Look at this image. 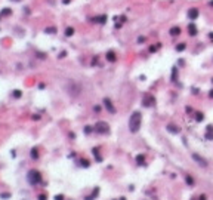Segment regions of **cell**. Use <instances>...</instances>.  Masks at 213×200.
Segmentation results:
<instances>
[{
    "label": "cell",
    "instance_id": "3957f363",
    "mask_svg": "<svg viewBox=\"0 0 213 200\" xmlns=\"http://www.w3.org/2000/svg\"><path fill=\"white\" fill-rule=\"evenodd\" d=\"M93 130L96 134H101V135H105V134H110V126L106 122H98V123L93 126Z\"/></svg>",
    "mask_w": 213,
    "mask_h": 200
},
{
    "label": "cell",
    "instance_id": "ffe728a7",
    "mask_svg": "<svg viewBox=\"0 0 213 200\" xmlns=\"http://www.w3.org/2000/svg\"><path fill=\"white\" fill-rule=\"evenodd\" d=\"M197 116H195V120L197 122H203L204 120V116H203V113H195Z\"/></svg>",
    "mask_w": 213,
    "mask_h": 200
},
{
    "label": "cell",
    "instance_id": "9c48e42d",
    "mask_svg": "<svg viewBox=\"0 0 213 200\" xmlns=\"http://www.w3.org/2000/svg\"><path fill=\"white\" fill-rule=\"evenodd\" d=\"M155 102V99H154V96H151V95H145V99H144V105L145 107H151Z\"/></svg>",
    "mask_w": 213,
    "mask_h": 200
},
{
    "label": "cell",
    "instance_id": "cb8c5ba5",
    "mask_svg": "<svg viewBox=\"0 0 213 200\" xmlns=\"http://www.w3.org/2000/svg\"><path fill=\"white\" fill-rule=\"evenodd\" d=\"M9 13H11V9H5V11H2L0 16H5V15H9Z\"/></svg>",
    "mask_w": 213,
    "mask_h": 200
},
{
    "label": "cell",
    "instance_id": "1f68e13d",
    "mask_svg": "<svg viewBox=\"0 0 213 200\" xmlns=\"http://www.w3.org/2000/svg\"><path fill=\"white\" fill-rule=\"evenodd\" d=\"M209 96H210V98H213V89H212V90H210V94H209Z\"/></svg>",
    "mask_w": 213,
    "mask_h": 200
},
{
    "label": "cell",
    "instance_id": "7c38bea8",
    "mask_svg": "<svg viewBox=\"0 0 213 200\" xmlns=\"http://www.w3.org/2000/svg\"><path fill=\"white\" fill-rule=\"evenodd\" d=\"M93 21H95V22H99V24H105V21H106V15H102V16H96V18H93Z\"/></svg>",
    "mask_w": 213,
    "mask_h": 200
},
{
    "label": "cell",
    "instance_id": "8992f818",
    "mask_svg": "<svg viewBox=\"0 0 213 200\" xmlns=\"http://www.w3.org/2000/svg\"><path fill=\"white\" fill-rule=\"evenodd\" d=\"M166 129L169 130L170 134H175V135H177V134L181 132V128H177L176 124H173V123H169L167 126H166Z\"/></svg>",
    "mask_w": 213,
    "mask_h": 200
},
{
    "label": "cell",
    "instance_id": "5bb4252c",
    "mask_svg": "<svg viewBox=\"0 0 213 200\" xmlns=\"http://www.w3.org/2000/svg\"><path fill=\"white\" fill-rule=\"evenodd\" d=\"M30 156H31V159H33V160L39 159V151H37V148H33V150H31V153H30Z\"/></svg>",
    "mask_w": 213,
    "mask_h": 200
},
{
    "label": "cell",
    "instance_id": "7402d4cb",
    "mask_svg": "<svg viewBox=\"0 0 213 200\" xmlns=\"http://www.w3.org/2000/svg\"><path fill=\"white\" fill-rule=\"evenodd\" d=\"M56 30H55V27H49V28H46V33H49V34H53Z\"/></svg>",
    "mask_w": 213,
    "mask_h": 200
},
{
    "label": "cell",
    "instance_id": "ba28073f",
    "mask_svg": "<svg viewBox=\"0 0 213 200\" xmlns=\"http://www.w3.org/2000/svg\"><path fill=\"white\" fill-rule=\"evenodd\" d=\"M104 105H105V108H106V110H108L110 113H111V114H114V113H116V108H114L112 102L108 99V98H105V99H104Z\"/></svg>",
    "mask_w": 213,
    "mask_h": 200
},
{
    "label": "cell",
    "instance_id": "83f0119b",
    "mask_svg": "<svg viewBox=\"0 0 213 200\" xmlns=\"http://www.w3.org/2000/svg\"><path fill=\"white\" fill-rule=\"evenodd\" d=\"M92 130H93V128H90V126H87V128L84 129V132H86V134H89V132H92Z\"/></svg>",
    "mask_w": 213,
    "mask_h": 200
},
{
    "label": "cell",
    "instance_id": "d6a6232c",
    "mask_svg": "<svg viewBox=\"0 0 213 200\" xmlns=\"http://www.w3.org/2000/svg\"><path fill=\"white\" fill-rule=\"evenodd\" d=\"M209 37H210V39L213 40V33H210V34H209Z\"/></svg>",
    "mask_w": 213,
    "mask_h": 200
},
{
    "label": "cell",
    "instance_id": "52a82bcc",
    "mask_svg": "<svg viewBox=\"0 0 213 200\" xmlns=\"http://www.w3.org/2000/svg\"><path fill=\"white\" fill-rule=\"evenodd\" d=\"M204 138H206V139H209V141H212V139H213V126H212V124H207Z\"/></svg>",
    "mask_w": 213,
    "mask_h": 200
},
{
    "label": "cell",
    "instance_id": "8fae6325",
    "mask_svg": "<svg viewBox=\"0 0 213 200\" xmlns=\"http://www.w3.org/2000/svg\"><path fill=\"white\" fill-rule=\"evenodd\" d=\"M106 59L110 62H116L117 61V56H116V53L112 52V51H110V52H106Z\"/></svg>",
    "mask_w": 213,
    "mask_h": 200
},
{
    "label": "cell",
    "instance_id": "d6986e66",
    "mask_svg": "<svg viewBox=\"0 0 213 200\" xmlns=\"http://www.w3.org/2000/svg\"><path fill=\"white\" fill-rule=\"evenodd\" d=\"M74 34V28H73V27H68V28L65 30V36H67V37H70V36H73Z\"/></svg>",
    "mask_w": 213,
    "mask_h": 200
},
{
    "label": "cell",
    "instance_id": "7a4b0ae2",
    "mask_svg": "<svg viewBox=\"0 0 213 200\" xmlns=\"http://www.w3.org/2000/svg\"><path fill=\"white\" fill-rule=\"evenodd\" d=\"M27 179H28L30 185H39V184L41 182V173L39 171H30L28 173H27Z\"/></svg>",
    "mask_w": 213,
    "mask_h": 200
},
{
    "label": "cell",
    "instance_id": "4316f807",
    "mask_svg": "<svg viewBox=\"0 0 213 200\" xmlns=\"http://www.w3.org/2000/svg\"><path fill=\"white\" fill-rule=\"evenodd\" d=\"M55 200H64V196H62V194H58V196H55Z\"/></svg>",
    "mask_w": 213,
    "mask_h": 200
},
{
    "label": "cell",
    "instance_id": "e575fe53",
    "mask_svg": "<svg viewBox=\"0 0 213 200\" xmlns=\"http://www.w3.org/2000/svg\"><path fill=\"white\" fill-rule=\"evenodd\" d=\"M16 2H19V0H16Z\"/></svg>",
    "mask_w": 213,
    "mask_h": 200
},
{
    "label": "cell",
    "instance_id": "5b68a950",
    "mask_svg": "<svg viewBox=\"0 0 213 200\" xmlns=\"http://www.w3.org/2000/svg\"><path fill=\"white\" fill-rule=\"evenodd\" d=\"M188 18L191 19V21H195L197 18H198V9L197 7H191L188 11Z\"/></svg>",
    "mask_w": 213,
    "mask_h": 200
},
{
    "label": "cell",
    "instance_id": "9a60e30c",
    "mask_svg": "<svg viewBox=\"0 0 213 200\" xmlns=\"http://www.w3.org/2000/svg\"><path fill=\"white\" fill-rule=\"evenodd\" d=\"M136 163H138V165H144V163H145V156H142V154L136 156Z\"/></svg>",
    "mask_w": 213,
    "mask_h": 200
},
{
    "label": "cell",
    "instance_id": "603a6c76",
    "mask_svg": "<svg viewBox=\"0 0 213 200\" xmlns=\"http://www.w3.org/2000/svg\"><path fill=\"white\" fill-rule=\"evenodd\" d=\"M183 49H185V43H181L179 46H176V51H177V52H181V51H183Z\"/></svg>",
    "mask_w": 213,
    "mask_h": 200
},
{
    "label": "cell",
    "instance_id": "484cf974",
    "mask_svg": "<svg viewBox=\"0 0 213 200\" xmlns=\"http://www.w3.org/2000/svg\"><path fill=\"white\" fill-rule=\"evenodd\" d=\"M80 162H82L80 165H82V166H84V168H87V166H89V162H87V160H80Z\"/></svg>",
    "mask_w": 213,
    "mask_h": 200
},
{
    "label": "cell",
    "instance_id": "e0dca14e",
    "mask_svg": "<svg viewBox=\"0 0 213 200\" xmlns=\"http://www.w3.org/2000/svg\"><path fill=\"white\" fill-rule=\"evenodd\" d=\"M98 193H99V188H96V190H95V191H93V193H92L90 196H87V197H86V200H93V199H96Z\"/></svg>",
    "mask_w": 213,
    "mask_h": 200
},
{
    "label": "cell",
    "instance_id": "ac0fdd59",
    "mask_svg": "<svg viewBox=\"0 0 213 200\" xmlns=\"http://www.w3.org/2000/svg\"><path fill=\"white\" fill-rule=\"evenodd\" d=\"M185 181H187V184H188L189 187H192V185H194V179H192V177H189V175H187V177H185Z\"/></svg>",
    "mask_w": 213,
    "mask_h": 200
},
{
    "label": "cell",
    "instance_id": "d4e9b609",
    "mask_svg": "<svg viewBox=\"0 0 213 200\" xmlns=\"http://www.w3.org/2000/svg\"><path fill=\"white\" fill-rule=\"evenodd\" d=\"M0 197H2V199H9L11 194H9V193H3V194H0Z\"/></svg>",
    "mask_w": 213,
    "mask_h": 200
},
{
    "label": "cell",
    "instance_id": "4fadbf2b",
    "mask_svg": "<svg viewBox=\"0 0 213 200\" xmlns=\"http://www.w3.org/2000/svg\"><path fill=\"white\" fill-rule=\"evenodd\" d=\"M181 34V28L179 27H172L170 28V36H179Z\"/></svg>",
    "mask_w": 213,
    "mask_h": 200
},
{
    "label": "cell",
    "instance_id": "44dd1931",
    "mask_svg": "<svg viewBox=\"0 0 213 200\" xmlns=\"http://www.w3.org/2000/svg\"><path fill=\"white\" fill-rule=\"evenodd\" d=\"M21 95H22V92H21V90H15V92H13V98H21Z\"/></svg>",
    "mask_w": 213,
    "mask_h": 200
},
{
    "label": "cell",
    "instance_id": "277c9868",
    "mask_svg": "<svg viewBox=\"0 0 213 200\" xmlns=\"http://www.w3.org/2000/svg\"><path fill=\"white\" fill-rule=\"evenodd\" d=\"M192 159H194L200 166H203V168H206V166H207L206 159H204V157H201V156H198V154H195V153H194V154H192Z\"/></svg>",
    "mask_w": 213,
    "mask_h": 200
},
{
    "label": "cell",
    "instance_id": "f1b7e54d",
    "mask_svg": "<svg viewBox=\"0 0 213 200\" xmlns=\"http://www.w3.org/2000/svg\"><path fill=\"white\" fill-rule=\"evenodd\" d=\"M39 200H46V196H45V194H40V196H39Z\"/></svg>",
    "mask_w": 213,
    "mask_h": 200
},
{
    "label": "cell",
    "instance_id": "4dcf8cb0",
    "mask_svg": "<svg viewBox=\"0 0 213 200\" xmlns=\"http://www.w3.org/2000/svg\"><path fill=\"white\" fill-rule=\"evenodd\" d=\"M198 200H206V196H200V197H198Z\"/></svg>",
    "mask_w": 213,
    "mask_h": 200
},
{
    "label": "cell",
    "instance_id": "30bf717a",
    "mask_svg": "<svg viewBox=\"0 0 213 200\" xmlns=\"http://www.w3.org/2000/svg\"><path fill=\"white\" fill-rule=\"evenodd\" d=\"M188 33H189V36H197L198 30H197V27H195L194 22H191V24L188 25Z\"/></svg>",
    "mask_w": 213,
    "mask_h": 200
},
{
    "label": "cell",
    "instance_id": "f546056e",
    "mask_svg": "<svg viewBox=\"0 0 213 200\" xmlns=\"http://www.w3.org/2000/svg\"><path fill=\"white\" fill-rule=\"evenodd\" d=\"M142 41H145V37H139L138 39V43H142Z\"/></svg>",
    "mask_w": 213,
    "mask_h": 200
},
{
    "label": "cell",
    "instance_id": "2e32d148",
    "mask_svg": "<svg viewBox=\"0 0 213 200\" xmlns=\"http://www.w3.org/2000/svg\"><path fill=\"white\" fill-rule=\"evenodd\" d=\"M92 153H93V156L96 157V160H98V162H101V160H102V157L99 156V148H93V150H92Z\"/></svg>",
    "mask_w": 213,
    "mask_h": 200
},
{
    "label": "cell",
    "instance_id": "d590c367",
    "mask_svg": "<svg viewBox=\"0 0 213 200\" xmlns=\"http://www.w3.org/2000/svg\"><path fill=\"white\" fill-rule=\"evenodd\" d=\"M212 82H213V79H212Z\"/></svg>",
    "mask_w": 213,
    "mask_h": 200
},
{
    "label": "cell",
    "instance_id": "836d02e7",
    "mask_svg": "<svg viewBox=\"0 0 213 200\" xmlns=\"http://www.w3.org/2000/svg\"><path fill=\"white\" fill-rule=\"evenodd\" d=\"M209 5H210V6H212V7H213V0H212V2H210V3H209Z\"/></svg>",
    "mask_w": 213,
    "mask_h": 200
},
{
    "label": "cell",
    "instance_id": "6da1fadb",
    "mask_svg": "<svg viewBox=\"0 0 213 200\" xmlns=\"http://www.w3.org/2000/svg\"><path fill=\"white\" fill-rule=\"evenodd\" d=\"M141 124H142V116L139 111L132 113V116L129 119V130L132 134H136L138 130L141 129Z\"/></svg>",
    "mask_w": 213,
    "mask_h": 200
}]
</instances>
